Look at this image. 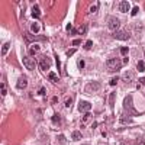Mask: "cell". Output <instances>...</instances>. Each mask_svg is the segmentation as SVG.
<instances>
[{"label": "cell", "mask_w": 145, "mask_h": 145, "mask_svg": "<svg viewBox=\"0 0 145 145\" xmlns=\"http://www.w3.org/2000/svg\"><path fill=\"white\" fill-rule=\"evenodd\" d=\"M129 2H126V0H123V2H120L119 3V10L122 12V13H126L128 10H129Z\"/></svg>", "instance_id": "cell-9"}, {"label": "cell", "mask_w": 145, "mask_h": 145, "mask_svg": "<svg viewBox=\"0 0 145 145\" xmlns=\"http://www.w3.org/2000/svg\"><path fill=\"white\" fill-rule=\"evenodd\" d=\"M39 50H41V45H32L29 48V54L33 55V54H36V51H39Z\"/></svg>", "instance_id": "cell-15"}, {"label": "cell", "mask_w": 145, "mask_h": 145, "mask_svg": "<svg viewBox=\"0 0 145 145\" xmlns=\"http://www.w3.org/2000/svg\"><path fill=\"white\" fill-rule=\"evenodd\" d=\"M31 29H32V32H33V33H38V32L41 31V25H39L38 22L32 23V25H31Z\"/></svg>", "instance_id": "cell-12"}, {"label": "cell", "mask_w": 145, "mask_h": 145, "mask_svg": "<svg viewBox=\"0 0 145 145\" xmlns=\"http://www.w3.org/2000/svg\"><path fill=\"white\" fill-rule=\"evenodd\" d=\"M51 120H52V123H55V125H58L59 123V120H61V116H59L58 113H55L52 118H51Z\"/></svg>", "instance_id": "cell-20"}, {"label": "cell", "mask_w": 145, "mask_h": 145, "mask_svg": "<svg viewBox=\"0 0 145 145\" xmlns=\"http://www.w3.org/2000/svg\"><path fill=\"white\" fill-rule=\"evenodd\" d=\"M91 109V104L89 103V102H84V100H81L80 103H78V110L81 112V113H86V112H89Z\"/></svg>", "instance_id": "cell-6"}, {"label": "cell", "mask_w": 145, "mask_h": 145, "mask_svg": "<svg viewBox=\"0 0 145 145\" xmlns=\"http://www.w3.org/2000/svg\"><path fill=\"white\" fill-rule=\"evenodd\" d=\"M74 52H76V50H74V48H72V50H68V52H67V55L68 57H71L72 54H74Z\"/></svg>", "instance_id": "cell-33"}, {"label": "cell", "mask_w": 145, "mask_h": 145, "mask_svg": "<svg viewBox=\"0 0 145 145\" xmlns=\"http://www.w3.org/2000/svg\"><path fill=\"white\" fill-rule=\"evenodd\" d=\"M112 36H113L115 39H119V41H128V39L131 38V33H129L128 31H122V29H119V31L113 32Z\"/></svg>", "instance_id": "cell-3"}, {"label": "cell", "mask_w": 145, "mask_h": 145, "mask_svg": "<svg viewBox=\"0 0 145 145\" xmlns=\"http://www.w3.org/2000/svg\"><path fill=\"white\" fill-rule=\"evenodd\" d=\"M58 141H59V142H64V144H65V138H64V136H58Z\"/></svg>", "instance_id": "cell-36"}, {"label": "cell", "mask_w": 145, "mask_h": 145, "mask_svg": "<svg viewBox=\"0 0 145 145\" xmlns=\"http://www.w3.org/2000/svg\"><path fill=\"white\" fill-rule=\"evenodd\" d=\"M141 84H145V77L141 78Z\"/></svg>", "instance_id": "cell-38"}, {"label": "cell", "mask_w": 145, "mask_h": 145, "mask_svg": "<svg viewBox=\"0 0 145 145\" xmlns=\"http://www.w3.org/2000/svg\"><path fill=\"white\" fill-rule=\"evenodd\" d=\"M71 138L74 141H80V139H81V134H80L78 131H74V132H72V135H71Z\"/></svg>", "instance_id": "cell-19"}, {"label": "cell", "mask_w": 145, "mask_h": 145, "mask_svg": "<svg viewBox=\"0 0 145 145\" xmlns=\"http://www.w3.org/2000/svg\"><path fill=\"white\" fill-rule=\"evenodd\" d=\"M90 120H91V113L90 112H86V113L83 115V122L87 123V122H90Z\"/></svg>", "instance_id": "cell-17"}, {"label": "cell", "mask_w": 145, "mask_h": 145, "mask_svg": "<svg viewBox=\"0 0 145 145\" xmlns=\"http://www.w3.org/2000/svg\"><path fill=\"white\" fill-rule=\"evenodd\" d=\"M80 44H81V39H76V41H72V45H74V46L80 45Z\"/></svg>", "instance_id": "cell-29"}, {"label": "cell", "mask_w": 145, "mask_h": 145, "mask_svg": "<svg viewBox=\"0 0 145 145\" xmlns=\"http://www.w3.org/2000/svg\"><path fill=\"white\" fill-rule=\"evenodd\" d=\"M41 16V10H39V6H32V18H35V19H38Z\"/></svg>", "instance_id": "cell-10"}, {"label": "cell", "mask_w": 145, "mask_h": 145, "mask_svg": "<svg viewBox=\"0 0 145 145\" xmlns=\"http://www.w3.org/2000/svg\"><path fill=\"white\" fill-rule=\"evenodd\" d=\"M23 64H25V67H26L29 71H32V70L35 68V61H33V58L25 57V58H23Z\"/></svg>", "instance_id": "cell-8"}, {"label": "cell", "mask_w": 145, "mask_h": 145, "mask_svg": "<svg viewBox=\"0 0 145 145\" xmlns=\"http://www.w3.org/2000/svg\"><path fill=\"white\" fill-rule=\"evenodd\" d=\"M84 65H86L84 59H80V61H78V68H80V70H83V68H84Z\"/></svg>", "instance_id": "cell-24"}, {"label": "cell", "mask_w": 145, "mask_h": 145, "mask_svg": "<svg viewBox=\"0 0 145 145\" xmlns=\"http://www.w3.org/2000/svg\"><path fill=\"white\" fill-rule=\"evenodd\" d=\"M120 122L122 123H131V116H128V115L123 113L122 116H120Z\"/></svg>", "instance_id": "cell-18"}, {"label": "cell", "mask_w": 145, "mask_h": 145, "mask_svg": "<svg viewBox=\"0 0 145 145\" xmlns=\"http://www.w3.org/2000/svg\"><path fill=\"white\" fill-rule=\"evenodd\" d=\"M57 102H58V97H52V100H51V103H52V104H55Z\"/></svg>", "instance_id": "cell-35"}, {"label": "cell", "mask_w": 145, "mask_h": 145, "mask_svg": "<svg viewBox=\"0 0 145 145\" xmlns=\"http://www.w3.org/2000/svg\"><path fill=\"white\" fill-rule=\"evenodd\" d=\"M2 96H6V87H5V84H3V83H2Z\"/></svg>", "instance_id": "cell-27"}, {"label": "cell", "mask_w": 145, "mask_h": 145, "mask_svg": "<svg viewBox=\"0 0 145 145\" xmlns=\"http://www.w3.org/2000/svg\"><path fill=\"white\" fill-rule=\"evenodd\" d=\"M84 32H86V25L80 26V29H78V33H84Z\"/></svg>", "instance_id": "cell-26"}, {"label": "cell", "mask_w": 145, "mask_h": 145, "mask_svg": "<svg viewBox=\"0 0 145 145\" xmlns=\"http://www.w3.org/2000/svg\"><path fill=\"white\" fill-rule=\"evenodd\" d=\"M91 45H93V41H87L86 44H84V50H90Z\"/></svg>", "instance_id": "cell-22"}, {"label": "cell", "mask_w": 145, "mask_h": 145, "mask_svg": "<svg viewBox=\"0 0 145 145\" xmlns=\"http://www.w3.org/2000/svg\"><path fill=\"white\" fill-rule=\"evenodd\" d=\"M123 109H125V115L131 116V115H135V107H134V103H132V96H126L125 97V102H123Z\"/></svg>", "instance_id": "cell-1"}, {"label": "cell", "mask_w": 145, "mask_h": 145, "mask_svg": "<svg viewBox=\"0 0 145 145\" xmlns=\"http://www.w3.org/2000/svg\"><path fill=\"white\" fill-rule=\"evenodd\" d=\"M116 83H118V78L116 77L112 78V80H110V86H116Z\"/></svg>", "instance_id": "cell-28"}, {"label": "cell", "mask_w": 145, "mask_h": 145, "mask_svg": "<svg viewBox=\"0 0 145 145\" xmlns=\"http://www.w3.org/2000/svg\"><path fill=\"white\" fill-rule=\"evenodd\" d=\"M9 48H10V42H6V44H3V46H2V55H6V54H7Z\"/></svg>", "instance_id": "cell-13"}, {"label": "cell", "mask_w": 145, "mask_h": 145, "mask_svg": "<svg viewBox=\"0 0 145 145\" xmlns=\"http://www.w3.org/2000/svg\"><path fill=\"white\" fill-rule=\"evenodd\" d=\"M128 51H129V48H128V46H122V48H120V54H122V55H126Z\"/></svg>", "instance_id": "cell-23"}, {"label": "cell", "mask_w": 145, "mask_h": 145, "mask_svg": "<svg viewBox=\"0 0 145 145\" xmlns=\"http://www.w3.org/2000/svg\"><path fill=\"white\" fill-rule=\"evenodd\" d=\"M97 87H100L99 83H89V84H87V87H86V90L87 91H94Z\"/></svg>", "instance_id": "cell-11"}, {"label": "cell", "mask_w": 145, "mask_h": 145, "mask_svg": "<svg viewBox=\"0 0 145 145\" xmlns=\"http://www.w3.org/2000/svg\"><path fill=\"white\" fill-rule=\"evenodd\" d=\"M136 70H138V71H141V72L144 71V70H145V63H144V61H139V63H138Z\"/></svg>", "instance_id": "cell-21"}, {"label": "cell", "mask_w": 145, "mask_h": 145, "mask_svg": "<svg viewBox=\"0 0 145 145\" xmlns=\"http://www.w3.org/2000/svg\"><path fill=\"white\" fill-rule=\"evenodd\" d=\"M55 61H57V67H58V70L61 68V64H59V58H58V55H55Z\"/></svg>", "instance_id": "cell-31"}, {"label": "cell", "mask_w": 145, "mask_h": 145, "mask_svg": "<svg viewBox=\"0 0 145 145\" xmlns=\"http://www.w3.org/2000/svg\"><path fill=\"white\" fill-rule=\"evenodd\" d=\"M123 80H125V81H132V80H134L132 71H126V72H125V76H123Z\"/></svg>", "instance_id": "cell-14"}, {"label": "cell", "mask_w": 145, "mask_h": 145, "mask_svg": "<svg viewBox=\"0 0 145 145\" xmlns=\"http://www.w3.org/2000/svg\"><path fill=\"white\" fill-rule=\"evenodd\" d=\"M48 78H50L51 81H54V83H57L59 80V77L55 74V72H50V74H48Z\"/></svg>", "instance_id": "cell-16"}, {"label": "cell", "mask_w": 145, "mask_h": 145, "mask_svg": "<svg viewBox=\"0 0 145 145\" xmlns=\"http://www.w3.org/2000/svg\"><path fill=\"white\" fill-rule=\"evenodd\" d=\"M39 94H45V89H39Z\"/></svg>", "instance_id": "cell-37"}, {"label": "cell", "mask_w": 145, "mask_h": 145, "mask_svg": "<svg viewBox=\"0 0 145 145\" xmlns=\"http://www.w3.org/2000/svg\"><path fill=\"white\" fill-rule=\"evenodd\" d=\"M138 10H139V9H138V7H136V6H135V7L132 9V12H131V13H132V16H135V15L138 13Z\"/></svg>", "instance_id": "cell-32"}, {"label": "cell", "mask_w": 145, "mask_h": 145, "mask_svg": "<svg viewBox=\"0 0 145 145\" xmlns=\"http://www.w3.org/2000/svg\"><path fill=\"white\" fill-rule=\"evenodd\" d=\"M107 25H109V29L110 31H119V26H120V20H119L118 18H115V16H110V19H109V22H107Z\"/></svg>", "instance_id": "cell-4"}, {"label": "cell", "mask_w": 145, "mask_h": 145, "mask_svg": "<svg viewBox=\"0 0 145 145\" xmlns=\"http://www.w3.org/2000/svg\"><path fill=\"white\" fill-rule=\"evenodd\" d=\"M106 67H107L109 71L115 72V71H118V70H120V67H122V61H120L119 58H110L107 63H106Z\"/></svg>", "instance_id": "cell-2"}, {"label": "cell", "mask_w": 145, "mask_h": 145, "mask_svg": "<svg viewBox=\"0 0 145 145\" xmlns=\"http://www.w3.org/2000/svg\"><path fill=\"white\" fill-rule=\"evenodd\" d=\"M96 10H97V5H93V6L90 7V12L93 13V12H96Z\"/></svg>", "instance_id": "cell-34"}, {"label": "cell", "mask_w": 145, "mask_h": 145, "mask_svg": "<svg viewBox=\"0 0 145 145\" xmlns=\"http://www.w3.org/2000/svg\"><path fill=\"white\" fill-rule=\"evenodd\" d=\"M65 106H71V97H67V100H65Z\"/></svg>", "instance_id": "cell-30"}, {"label": "cell", "mask_w": 145, "mask_h": 145, "mask_svg": "<svg viewBox=\"0 0 145 145\" xmlns=\"http://www.w3.org/2000/svg\"><path fill=\"white\" fill-rule=\"evenodd\" d=\"M16 87H18V89H20V90H23V89H26V87H28V78L25 77V76H20V77L18 78V83H16Z\"/></svg>", "instance_id": "cell-7"}, {"label": "cell", "mask_w": 145, "mask_h": 145, "mask_svg": "<svg viewBox=\"0 0 145 145\" xmlns=\"http://www.w3.org/2000/svg\"><path fill=\"white\" fill-rule=\"evenodd\" d=\"M50 67H51V59L48 57L42 55L41 58H39V68H41L42 71H46V70H50Z\"/></svg>", "instance_id": "cell-5"}, {"label": "cell", "mask_w": 145, "mask_h": 145, "mask_svg": "<svg viewBox=\"0 0 145 145\" xmlns=\"http://www.w3.org/2000/svg\"><path fill=\"white\" fill-rule=\"evenodd\" d=\"M115 96H116V94H115V93H112V94H110V97H109V99H110V100H109V103H110V106H112V107H113V99H115Z\"/></svg>", "instance_id": "cell-25"}]
</instances>
